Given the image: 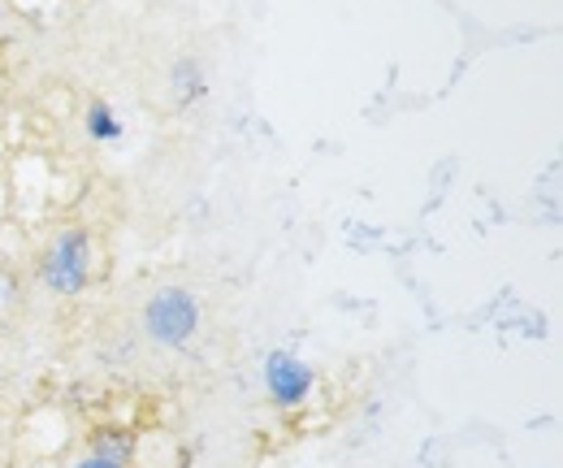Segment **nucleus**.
Returning a JSON list of instances; mask_svg holds the SVG:
<instances>
[{
	"instance_id": "f257e3e1",
	"label": "nucleus",
	"mask_w": 563,
	"mask_h": 468,
	"mask_svg": "<svg viewBox=\"0 0 563 468\" xmlns=\"http://www.w3.org/2000/svg\"><path fill=\"white\" fill-rule=\"evenodd\" d=\"M91 277V239L82 226L62 230L44 257H40V282L53 291V295H78Z\"/></svg>"
},
{
	"instance_id": "f03ea898",
	"label": "nucleus",
	"mask_w": 563,
	"mask_h": 468,
	"mask_svg": "<svg viewBox=\"0 0 563 468\" xmlns=\"http://www.w3.org/2000/svg\"><path fill=\"white\" fill-rule=\"evenodd\" d=\"M143 330L161 347H187L200 330V304L183 286H165L143 308Z\"/></svg>"
},
{
	"instance_id": "7ed1b4c3",
	"label": "nucleus",
	"mask_w": 563,
	"mask_h": 468,
	"mask_svg": "<svg viewBox=\"0 0 563 468\" xmlns=\"http://www.w3.org/2000/svg\"><path fill=\"white\" fill-rule=\"evenodd\" d=\"M312 364H303L295 351H269L265 356V391L278 407H299L312 395Z\"/></svg>"
},
{
	"instance_id": "20e7f679",
	"label": "nucleus",
	"mask_w": 563,
	"mask_h": 468,
	"mask_svg": "<svg viewBox=\"0 0 563 468\" xmlns=\"http://www.w3.org/2000/svg\"><path fill=\"white\" fill-rule=\"evenodd\" d=\"M82 127H87V134H91L96 143H118V139L126 134L122 118H118V113H113V105H104V100H96V105L87 109Z\"/></svg>"
},
{
	"instance_id": "39448f33",
	"label": "nucleus",
	"mask_w": 563,
	"mask_h": 468,
	"mask_svg": "<svg viewBox=\"0 0 563 468\" xmlns=\"http://www.w3.org/2000/svg\"><path fill=\"white\" fill-rule=\"evenodd\" d=\"M174 91H178L183 105L205 100V69L196 66V62H178V66H174Z\"/></svg>"
},
{
	"instance_id": "423d86ee",
	"label": "nucleus",
	"mask_w": 563,
	"mask_h": 468,
	"mask_svg": "<svg viewBox=\"0 0 563 468\" xmlns=\"http://www.w3.org/2000/svg\"><path fill=\"white\" fill-rule=\"evenodd\" d=\"M131 434L122 438V434H100V443H96V451L91 456H104V460H118V465H126L131 460Z\"/></svg>"
},
{
	"instance_id": "0eeeda50",
	"label": "nucleus",
	"mask_w": 563,
	"mask_h": 468,
	"mask_svg": "<svg viewBox=\"0 0 563 468\" xmlns=\"http://www.w3.org/2000/svg\"><path fill=\"white\" fill-rule=\"evenodd\" d=\"M74 468H126V465H118V460H104V456H82Z\"/></svg>"
},
{
	"instance_id": "6e6552de",
	"label": "nucleus",
	"mask_w": 563,
	"mask_h": 468,
	"mask_svg": "<svg viewBox=\"0 0 563 468\" xmlns=\"http://www.w3.org/2000/svg\"><path fill=\"white\" fill-rule=\"evenodd\" d=\"M0 22H4V0H0Z\"/></svg>"
}]
</instances>
